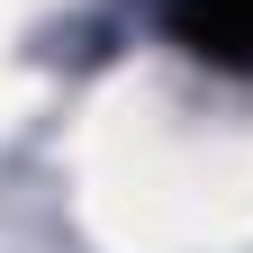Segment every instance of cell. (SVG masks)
I'll return each instance as SVG.
<instances>
[{
    "label": "cell",
    "instance_id": "obj_1",
    "mask_svg": "<svg viewBox=\"0 0 253 253\" xmlns=\"http://www.w3.org/2000/svg\"><path fill=\"white\" fill-rule=\"evenodd\" d=\"M217 18H226V27H235V37L253 45V0H217Z\"/></svg>",
    "mask_w": 253,
    "mask_h": 253
}]
</instances>
